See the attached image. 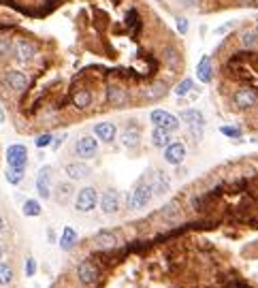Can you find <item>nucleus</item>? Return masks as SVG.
<instances>
[{
    "label": "nucleus",
    "mask_w": 258,
    "mask_h": 288,
    "mask_svg": "<svg viewBox=\"0 0 258 288\" xmlns=\"http://www.w3.org/2000/svg\"><path fill=\"white\" fill-rule=\"evenodd\" d=\"M152 196H154V186L152 182H141L137 188H134L130 194H128L126 198V207L134 211V209H143L147 203L152 201Z\"/></svg>",
    "instance_id": "obj_1"
},
{
    "label": "nucleus",
    "mask_w": 258,
    "mask_h": 288,
    "mask_svg": "<svg viewBox=\"0 0 258 288\" xmlns=\"http://www.w3.org/2000/svg\"><path fill=\"white\" fill-rule=\"evenodd\" d=\"M98 192L92 186H83L79 192H75L73 196V207L77 211H81V214H88V211H92L96 205H98Z\"/></svg>",
    "instance_id": "obj_2"
},
{
    "label": "nucleus",
    "mask_w": 258,
    "mask_h": 288,
    "mask_svg": "<svg viewBox=\"0 0 258 288\" xmlns=\"http://www.w3.org/2000/svg\"><path fill=\"white\" fill-rule=\"evenodd\" d=\"M6 164L19 173H26V169H28V147L22 143H11L6 147Z\"/></svg>",
    "instance_id": "obj_3"
},
{
    "label": "nucleus",
    "mask_w": 258,
    "mask_h": 288,
    "mask_svg": "<svg viewBox=\"0 0 258 288\" xmlns=\"http://www.w3.org/2000/svg\"><path fill=\"white\" fill-rule=\"evenodd\" d=\"M98 205L102 209V214L111 216V214H118L120 207H122V198H120V192L115 188H107L105 192L100 194L98 198Z\"/></svg>",
    "instance_id": "obj_4"
},
{
    "label": "nucleus",
    "mask_w": 258,
    "mask_h": 288,
    "mask_svg": "<svg viewBox=\"0 0 258 288\" xmlns=\"http://www.w3.org/2000/svg\"><path fill=\"white\" fill-rule=\"evenodd\" d=\"M150 120L154 126H160V128H166V130H177L179 128V118H175L171 111H166V109H154L150 113Z\"/></svg>",
    "instance_id": "obj_5"
},
{
    "label": "nucleus",
    "mask_w": 258,
    "mask_h": 288,
    "mask_svg": "<svg viewBox=\"0 0 258 288\" xmlns=\"http://www.w3.org/2000/svg\"><path fill=\"white\" fill-rule=\"evenodd\" d=\"M75 154L81 160H90L98 154V139L92 137V134H86L75 143Z\"/></svg>",
    "instance_id": "obj_6"
},
{
    "label": "nucleus",
    "mask_w": 258,
    "mask_h": 288,
    "mask_svg": "<svg viewBox=\"0 0 258 288\" xmlns=\"http://www.w3.org/2000/svg\"><path fill=\"white\" fill-rule=\"evenodd\" d=\"M100 278V271H98V267L94 265V262H90V260H83L77 265V280L81 282V284H96Z\"/></svg>",
    "instance_id": "obj_7"
},
{
    "label": "nucleus",
    "mask_w": 258,
    "mask_h": 288,
    "mask_svg": "<svg viewBox=\"0 0 258 288\" xmlns=\"http://www.w3.org/2000/svg\"><path fill=\"white\" fill-rule=\"evenodd\" d=\"M64 173H66L68 179H73V182H81V179H88L92 175V166L88 162H83V160H75V162H68L64 166Z\"/></svg>",
    "instance_id": "obj_8"
},
{
    "label": "nucleus",
    "mask_w": 258,
    "mask_h": 288,
    "mask_svg": "<svg viewBox=\"0 0 258 288\" xmlns=\"http://www.w3.org/2000/svg\"><path fill=\"white\" fill-rule=\"evenodd\" d=\"M120 243V235L118 230H98V233L94 235V246L98 250H111Z\"/></svg>",
    "instance_id": "obj_9"
},
{
    "label": "nucleus",
    "mask_w": 258,
    "mask_h": 288,
    "mask_svg": "<svg viewBox=\"0 0 258 288\" xmlns=\"http://www.w3.org/2000/svg\"><path fill=\"white\" fill-rule=\"evenodd\" d=\"M36 192L45 201L51 196V169L49 166H41V171L36 173Z\"/></svg>",
    "instance_id": "obj_10"
},
{
    "label": "nucleus",
    "mask_w": 258,
    "mask_h": 288,
    "mask_svg": "<svg viewBox=\"0 0 258 288\" xmlns=\"http://www.w3.org/2000/svg\"><path fill=\"white\" fill-rule=\"evenodd\" d=\"M94 134L96 139L102 141V143H113L115 137H118V126L113 122H98L94 126Z\"/></svg>",
    "instance_id": "obj_11"
},
{
    "label": "nucleus",
    "mask_w": 258,
    "mask_h": 288,
    "mask_svg": "<svg viewBox=\"0 0 258 288\" xmlns=\"http://www.w3.org/2000/svg\"><path fill=\"white\" fill-rule=\"evenodd\" d=\"M162 154H164V160H166L169 164H182L184 160H186V145L171 141V143L164 147Z\"/></svg>",
    "instance_id": "obj_12"
},
{
    "label": "nucleus",
    "mask_w": 258,
    "mask_h": 288,
    "mask_svg": "<svg viewBox=\"0 0 258 288\" xmlns=\"http://www.w3.org/2000/svg\"><path fill=\"white\" fill-rule=\"evenodd\" d=\"M233 102H235V107H239V109H250V107H254L258 102V94L254 92V90H250V88H241V90H237L235 92Z\"/></svg>",
    "instance_id": "obj_13"
},
{
    "label": "nucleus",
    "mask_w": 258,
    "mask_h": 288,
    "mask_svg": "<svg viewBox=\"0 0 258 288\" xmlns=\"http://www.w3.org/2000/svg\"><path fill=\"white\" fill-rule=\"evenodd\" d=\"M15 56H17V60L19 62H30L32 58L36 56V47H34V43H30V41H26V38H19V41H15Z\"/></svg>",
    "instance_id": "obj_14"
},
{
    "label": "nucleus",
    "mask_w": 258,
    "mask_h": 288,
    "mask_svg": "<svg viewBox=\"0 0 258 288\" xmlns=\"http://www.w3.org/2000/svg\"><path fill=\"white\" fill-rule=\"evenodd\" d=\"M120 139H122V145L128 147V150H134V147H139L141 143V128L139 126H126L124 130H122L120 134Z\"/></svg>",
    "instance_id": "obj_15"
},
{
    "label": "nucleus",
    "mask_w": 258,
    "mask_h": 288,
    "mask_svg": "<svg viewBox=\"0 0 258 288\" xmlns=\"http://www.w3.org/2000/svg\"><path fill=\"white\" fill-rule=\"evenodd\" d=\"M4 86L13 90V92H22L28 86V77L24 73H19V70H9V73L4 75Z\"/></svg>",
    "instance_id": "obj_16"
},
{
    "label": "nucleus",
    "mask_w": 258,
    "mask_h": 288,
    "mask_svg": "<svg viewBox=\"0 0 258 288\" xmlns=\"http://www.w3.org/2000/svg\"><path fill=\"white\" fill-rule=\"evenodd\" d=\"M196 77L201 83H209L211 77H214V66H211V58L209 56H203L201 62L196 66Z\"/></svg>",
    "instance_id": "obj_17"
},
{
    "label": "nucleus",
    "mask_w": 258,
    "mask_h": 288,
    "mask_svg": "<svg viewBox=\"0 0 258 288\" xmlns=\"http://www.w3.org/2000/svg\"><path fill=\"white\" fill-rule=\"evenodd\" d=\"M179 118H182V122L188 126H205V115H203V111H198V109H184Z\"/></svg>",
    "instance_id": "obj_18"
},
{
    "label": "nucleus",
    "mask_w": 258,
    "mask_h": 288,
    "mask_svg": "<svg viewBox=\"0 0 258 288\" xmlns=\"http://www.w3.org/2000/svg\"><path fill=\"white\" fill-rule=\"evenodd\" d=\"M173 141V134L171 130H166V128H160V126H154V130H152V143L156 145V147H164L169 145Z\"/></svg>",
    "instance_id": "obj_19"
},
{
    "label": "nucleus",
    "mask_w": 258,
    "mask_h": 288,
    "mask_svg": "<svg viewBox=\"0 0 258 288\" xmlns=\"http://www.w3.org/2000/svg\"><path fill=\"white\" fill-rule=\"evenodd\" d=\"M107 100L111 102V105H126L128 102V92L126 90H122L120 86H109L107 88Z\"/></svg>",
    "instance_id": "obj_20"
},
{
    "label": "nucleus",
    "mask_w": 258,
    "mask_h": 288,
    "mask_svg": "<svg viewBox=\"0 0 258 288\" xmlns=\"http://www.w3.org/2000/svg\"><path fill=\"white\" fill-rule=\"evenodd\" d=\"M79 241V235H77V230L75 228H70V226H64L62 228V235H60V248L62 250H73V246Z\"/></svg>",
    "instance_id": "obj_21"
},
{
    "label": "nucleus",
    "mask_w": 258,
    "mask_h": 288,
    "mask_svg": "<svg viewBox=\"0 0 258 288\" xmlns=\"http://www.w3.org/2000/svg\"><path fill=\"white\" fill-rule=\"evenodd\" d=\"M166 92H169V86H166L164 81H156V83H152V86H147L145 100H158V98H162Z\"/></svg>",
    "instance_id": "obj_22"
},
{
    "label": "nucleus",
    "mask_w": 258,
    "mask_h": 288,
    "mask_svg": "<svg viewBox=\"0 0 258 288\" xmlns=\"http://www.w3.org/2000/svg\"><path fill=\"white\" fill-rule=\"evenodd\" d=\"M152 186H154V194H162V192H166L171 188V182L169 177L164 175V173H154V179H152Z\"/></svg>",
    "instance_id": "obj_23"
},
{
    "label": "nucleus",
    "mask_w": 258,
    "mask_h": 288,
    "mask_svg": "<svg viewBox=\"0 0 258 288\" xmlns=\"http://www.w3.org/2000/svg\"><path fill=\"white\" fill-rule=\"evenodd\" d=\"M22 214L28 216V218L41 216V203H38L36 198H26V201L22 203Z\"/></svg>",
    "instance_id": "obj_24"
},
{
    "label": "nucleus",
    "mask_w": 258,
    "mask_h": 288,
    "mask_svg": "<svg viewBox=\"0 0 258 288\" xmlns=\"http://www.w3.org/2000/svg\"><path fill=\"white\" fill-rule=\"evenodd\" d=\"M70 196H75V190L70 184H58V190H56V198L60 205H66V201Z\"/></svg>",
    "instance_id": "obj_25"
},
{
    "label": "nucleus",
    "mask_w": 258,
    "mask_h": 288,
    "mask_svg": "<svg viewBox=\"0 0 258 288\" xmlns=\"http://www.w3.org/2000/svg\"><path fill=\"white\" fill-rule=\"evenodd\" d=\"M90 102H92V94H90L88 90H79V92H75L73 105L77 109H86V107H90Z\"/></svg>",
    "instance_id": "obj_26"
},
{
    "label": "nucleus",
    "mask_w": 258,
    "mask_h": 288,
    "mask_svg": "<svg viewBox=\"0 0 258 288\" xmlns=\"http://www.w3.org/2000/svg\"><path fill=\"white\" fill-rule=\"evenodd\" d=\"M241 45L246 49H258V30H250L241 34Z\"/></svg>",
    "instance_id": "obj_27"
},
{
    "label": "nucleus",
    "mask_w": 258,
    "mask_h": 288,
    "mask_svg": "<svg viewBox=\"0 0 258 288\" xmlns=\"http://www.w3.org/2000/svg\"><path fill=\"white\" fill-rule=\"evenodd\" d=\"M13 282V267L0 260V286H6Z\"/></svg>",
    "instance_id": "obj_28"
},
{
    "label": "nucleus",
    "mask_w": 258,
    "mask_h": 288,
    "mask_svg": "<svg viewBox=\"0 0 258 288\" xmlns=\"http://www.w3.org/2000/svg\"><path fill=\"white\" fill-rule=\"evenodd\" d=\"M4 179H6V182H9L11 186H17V184L24 179V173H19V171H15V169H11V166H9V169L4 171Z\"/></svg>",
    "instance_id": "obj_29"
},
{
    "label": "nucleus",
    "mask_w": 258,
    "mask_h": 288,
    "mask_svg": "<svg viewBox=\"0 0 258 288\" xmlns=\"http://www.w3.org/2000/svg\"><path fill=\"white\" fill-rule=\"evenodd\" d=\"M192 88H194V81H192V79H184L182 83H177V86H175V94L182 98V96L188 94Z\"/></svg>",
    "instance_id": "obj_30"
},
{
    "label": "nucleus",
    "mask_w": 258,
    "mask_h": 288,
    "mask_svg": "<svg viewBox=\"0 0 258 288\" xmlns=\"http://www.w3.org/2000/svg\"><path fill=\"white\" fill-rule=\"evenodd\" d=\"M36 258L34 256H28V258H26V262H24V273H26V278H32V275L36 273Z\"/></svg>",
    "instance_id": "obj_31"
},
{
    "label": "nucleus",
    "mask_w": 258,
    "mask_h": 288,
    "mask_svg": "<svg viewBox=\"0 0 258 288\" xmlns=\"http://www.w3.org/2000/svg\"><path fill=\"white\" fill-rule=\"evenodd\" d=\"M220 132L224 134V137H228V139H239L241 137V130L237 126H222Z\"/></svg>",
    "instance_id": "obj_32"
},
{
    "label": "nucleus",
    "mask_w": 258,
    "mask_h": 288,
    "mask_svg": "<svg viewBox=\"0 0 258 288\" xmlns=\"http://www.w3.org/2000/svg\"><path fill=\"white\" fill-rule=\"evenodd\" d=\"M36 147H47V145H51L54 143V134L51 132H45V134H41V137H36Z\"/></svg>",
    "instance_id": "obj_33"
},
{
    "label": "nucleus",
    "mask_w": 258,
    "mask_h": 288,
    "mask_svg": "<svg viewBox=\"0 0 258 288\" xmlns=\"http://www.w3.org/2000/svg\"><path fill=\"white\" fill-rule=\"evenodd\" d=\"M175 26H177V30L182 32V34H186V32H188V19H186V17L177 15L175 17Z\"/></svg>",
    "instance_id": "obj_34"
},
{
    "label": "nucleus",
    "mask_w": 258,
    "mask_h": 288,
    "mask_svg": "<svg viewBox=\"0 0 258 288\" xmlns=\"http://www.w3.org/2000/svg\"><path fill=\"white\" fill-rule=\"evenodd\" d=\"M237 26V22H226V24H222V26H218L216 28V34H226L228 30H233Z\"/></svg>",
    "instance_id": "obj_35"
},
{
    "label": "nucleus",
    "mask_w": 258,
    "mask_h": 288,
    "mask_svg": "<svg viewBox=\"0 0 258 288\" xmlns=\"http://www.w3.org/2000/svg\"><path fill=\"white\" fill-rule=\"evenodd\" d=\"M164 54H166V58H169V62L173 64V66H175V64H177V51L173 49V47H169V49L164 51Z\"/></svg>",
    "instance_id": "obj_36"
},
{
    "label": "nucleus",
    "mask_w": 258,
    "mask_h": 288,
    "mask_svg": "<svg viewBox=\"0 0 258 288\" xmlns=\"http://www.w3.org/2000/svg\"><path fill=\"white\" fill-rule=\"evenodd\" d=\"M6 49H11V43L6 38H0V56L6 54Z\"/></svg>",
    "instance_id": "obj_37"
},
{
    "label": "nucleus",
    "mask_w": 258,
    "mask_h": 288,
    "mask_svg": "<svg viewBox=\"0 0 258 288\" xmlns=\"http://www.w3.org/2000/svg\"><path fill=\"white\" fill-rule=\"evenodd\" d=\"M49 241H51V243L56 241V233H54V228H49Z\"/></svg>",
    "instance_id": "obj_38"
},
{
    "label": "nucleus",
    "mask_w": 258,
    "mask_h": 288,
    "mask_svg": "<svg viewBox=\"0 0 258 288\" xmlns=\"http://www.w3.org/2000/svg\"><path fill=\"white\" fill-rule=\"evenodd\" d=\"M62 141H66V132H64V134H62V137H60V139H58V141H56V147H58V145H60V143H62Z\"/></svg>",
    "instance_id": "obj_39"
},
{
    "label": "nucleus",
    "mask_w": 258,
    "mask_h": 288,
    "mask_svg": "<svg viewBox=\"0 0 258 288\" xmlns=\"http://www.w3.org/2000/svg\"><path fill=\"white\" fill-rule=\"evenodd\" d=\"M4 233V220H2V216H0V235Z\"/></svg>",
    "instance_id": "obj_40"
},
{
    "label": "nucleus",
    "mask_w": 258,
    "mask_h": 288,
    "mask_svg": "<svg viewBox=\"0 0 258 288\" xmlns=\"http://www.w3.org/2000/svg\"><path fill=\"white\" fill-rule=\"evenodd\" d=\"M4 256V248H2V243H0V258Z\"/></svg>",
    "instance_id": "obj_41"
},
{
    "label": "nucleus",
    "mask_w": 258,
    "mask_h": 288,
    "mask_svg": "<svg viewBox=\"0 0 258 288\" xmlns=\"http://www.w3.org/2000/svg\"><path fill=\"white\" fill-rule=\"evenodd\" d=\"M256 30H258V26H256Z\"/></svg>",
    "instance_id": "obj_42"
}]
</instances>
